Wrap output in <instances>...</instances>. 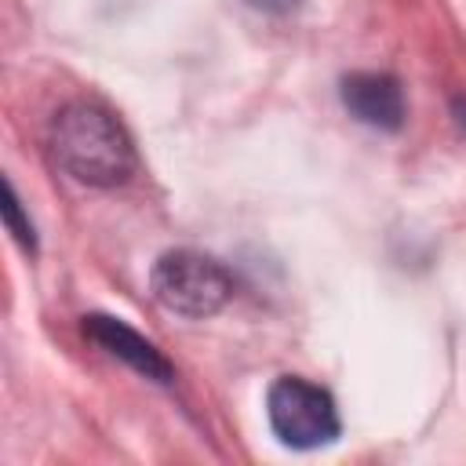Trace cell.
I'll return each mask as SVG.
<instances>
[{
	"label": "cell",
	"instance_id": "6da1fadb",
	"mask_svg": "<svg viewBox=\"0 0 466 466\" xmlns=\"http://www.w3.org/2000/svg\"><path fill=\"white\" fill-rule=\"evenodd\" d=\"M51 153L62 171L87 186H120L135 171L124 124L98 102H69L51 120Z\"/></svg>",
	"mask_w": 466,
	"mask_h": 466
},
{
	"label": "cell",
	"instance_id": "7a4b0ae2",
	"mask_svg": "<svg viewBox=\"0 0 466 466\" xmlns=\"http://www.w3.org/2000/svg\"><path fill=\"white\" fill-rule=\"evenodd\" d=\"M149 284H153L157 302L182 317H211L233 295L229 273L211 255H200L189 248L160 255L149 273Z\"/></svg>",
	"mask_w": 466,
	"mask_h": 466
},
{
	"label": "cell",
	"instance_id": "3957f363",
	"mask_svg": "<svg viewBox=\"0 0 466 466\" xmlns=\"http://www.w3.org/2000/svg\"><path fill=\"white\" fill-rule=\"evenodd\" d=\"M266 415L288 448H320L339 437V411L331 393L299 375H284L269 386Z\"/></svg>",
	"mask_w": 466,
	"mask_h": 466
},
{
	"label": "cell",
	"instance_id": "277c9868",
	"mask_svg": "<svg viewBox=\"0 0 466 466\" xmlns=\"http://www.w3.org/2000/svg\"><path fill=\"white\" fill-rule=\"evenodd\" d=\"M84 335H87L91 342H98L109 357L124 360L127 368H135L138 375H146V379H153V382H171V379H175L171 360H167L149 339H142L135 328H127L120 317L91 313V317H84Z\"/></svg>",
	"mask_w": 466,
	"mask_h": 466
},
{
	"label": "cell",
	"instance_id": "5b68a950",
	"mask_svg": "<svg viewBox=\"0 0 466 466\" xmlns=\"http://www.w3.org/2000/svg\"><path fill=\"white\" fill-rule=\"evenodd\" d=\"M342 106L368 127L397 131L404 124V91L390 73H350L342 76Z\"/></svg>",
	"mask_w": 466,
	"mask_h": 466
},
{
	"label": "cell",
	"instance_id": "8992f818",
	"mask_svg": "<svg viewBox=\"0 0 466 466\" xmlns=\"http://www.w3.org/2000/svg\"><path fill=\"white\" fill-rule=\"evenodd\" d=\"M4 222H7L11 237H15V240H18L25 251H33V248H36V237H33V222L22 215V204H18V193H15L11 178H4Z\"/></svg>",
	"mask_w": 466,
	"mask_h": 466
},
{
	"label": "cell",
	"instance_id": "52a82bcc",
	"mask_svg": "<svg viewBox=\"0 0 466 466\" xmlns=\"http://www.w3.org/2000/svg\"><path fill=\"white\" fill-rule=\"evenodd\" d=\"M244 4H251V7H258V11H266V15H288V11H295L302 0H244Z\"/></svg>",
	"mask_w": 466,
	"mask_h": 466
},
{
	"label": "cell",
	"instance_id": "ba28073f",
	"mask_svg": "<svg viewBox=\"0 0 466 466\" xmlns=\"http://www.w3.org/2000/svg\"><path fill=\"white\" fill-rule=\"evenodd\" d=\"M459 113H462V124H466V106H459Z\"/></svg>",
	"mask_w": 466,
	"mask_h": 466
}]
</instances>
